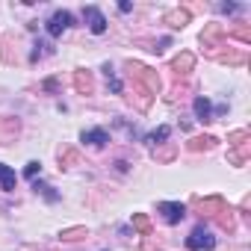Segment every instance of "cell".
<instances>
[{"label": "cell", "mask_w": 251, "mask_h": 251, "mask_svg": "<svg viewBox=\"0 0 251 251\" xmlns=\"http://www.w3.org/2000/svg\"><path fill=\"white\" fill-rule=\"evenodd\" d=\"M74 89L80 92V95H92L95 92V80H92V74L89 71H74Z\"/></svg>", "instance_id": "obj_12"}, {"label": "cell", "mask_w": 251, "mask_h": 251, "mask_svg": "<svg viewBox=\"0 0 251 251\" xmlns=\"http://www.w3.org/2000/svg\"><path fill=\"white\" fill-rule=\"evenodd\" d=\"M216 222H219L225 230H233V227H236V219H233V210H230V207H225V210L216 216Z\"/></svg>", "instance_id": "obj_19"}, {"label": "cell", "mask_w": 251, "mask_h": 251, "mask_svg": "<svg viewBox=\"0 0 251 251\" xmlns=\"http://www.w3.org/2000/svg\"><path fill=\"white\" fill-rule=\"evenodd\" d=\"M157 213H160L169 225H177V222H183V216H186V204H180V201H160V204H157Z\"/></svg>", "instance_id": "obj_4"}, {"label": "cell", "mask_w": 251, "mask_h": 251, "mask_svg": "<svg viewBox=\"0 0 251 251\" xmlns=\"http://www.w3.org/2000/svg\"><path fill=\"white\" fill-rule=\"evenodd\" d=\"M219 9H222V12H227V15H233V12H236V9H239V6H236V3H222V6H219Z\"/></svg>", "instance_id": "obj_27"}, {"label": "cell", "mask_w": 251, "mask_h": 251, "mask_svg": "<svg viewBox=\"0 0 251 251\" xmlns=\"http://www.w3.org/2000/svg\"><path fill=\"white\" fill-rule=\"evenodd\" d=\"M248 151H251V142H248V145H239V148H233V151L227 154V160H230L233 166H242V163L248 160Z\"/></svg>", "instance_id": "obj_17"}, {"label": "cell", "mask_w": 251, "mask_h": 251, "mask_svg": "<svg viewBox=\"0 0 251 251\" xmlns=\"http://www.w3.org/2000/svg\"><path fill=\"white\" fill-rule=\"evenodd\" d=\"M133 230H139L142 236H148L151 233V219L145 213H133Z\"/></svg>", "instance_id": "obj_18"}, {"label": "cell", "mask_w": 251, "mask_h": 251, "mask_svg": "<svg viewBox=\"0 0 251 251\" xmlns=\"http://www.w3.org/2000/svg\"><path fill=\"white\" fill-rule=\"evenodd\" d=\"M21 130V124L18 118H0V145H9Z\"/></svg>", "instance_id": "obj_8"}, {"label": "cell", "mask_w": 251, "mask_h": 251, "mask_svg": "<svg viewBox=\"0 0 251 251\" xmlns=\"http://www.w3.org/2000/svg\"><path fill=\"white\" fill-rule=\"evenodd\" d=\"M216 136H195V139H189V151H210V148H216Z\"/></svg>", "instance_id": "obj_14"}, {"label": "cell", "mask_w": 251, "mask_h": 251, "mask_svg": "<svg viewBox=\"0 0 251 251\" xmlns=\"http://www.w3.org/2000/svg\"><path fill=\"white\" fill-rule=\"evenodd\" d=\"M248 139H251V133H248V130H236V133H230V136H227V145L239 148V145H248Z\"/></svg>", "instance_id": "obj_21"}, {"label": "cell", "mask_w": 251, "mask_h": 251, "mask_svg": "<svg viewBox=\"0 0 251 251\" xmlns=\"http://www.w3.org/2000/svg\"><path fill=\"white\" fill-rule=\"evenodd\" d=\"M186 248H189V251H213V248H216V236H213L204 225H198V227H192V233L186 236Z\"/></svg>", "instance_id": "obj_2"}, {"label": "cell", "mask_w": 251, "mask_h": 251, "mask_svg": "<svg viewBox=\"0 0 251 251\" xmlns=\"http://www.w3.org/2000/svg\"><path fill=\"white\" fill-rule=\"evenodd\" d=\"M225 207H227V204H225V198H219V195L198 201V210H201V216H219Z\"/></svg>", "instance_id": "obj_11"}, {"label": "cell", "mask_w": 251, "mask_h": 251, "mask_svg": "<svg viewBox=\"0 0 251 251\" xmlns=\"http://www.w3.org/2000/svg\"><path fill=\"white\" fill-rule=\"evenodd\" d=\"M103 74H106V83H109V89H112L115 95H121V83L115 80V74H112V68H109V65H103Z\"/></svg>", "instance_id": "obj_24"}, {"label": "cell", "mask_w": 251, "mask_h": 251, "mask_svg": "<svg viewBox=\"0 0 251 251\" xmlns=\"http://www.w3.org/2000/svg\"><path fill=\"white\" fill-rule=\"evenodd\" d=\"M0 186H3L6 192H15V186H18L15 169H9V166H3V163H0Z\"/></svg>", "instance_id": "obj_13"}, {"label": "cell", "mask_w": 251, "mask_h": 251, "mask_svg": "<svg viewBox=\"0 0 251 251\" xmlns=\"http://www.w3.org/2000/svg\"><path fill=\"white\" fill-rule=\"evenodd\" d=\"M42 172V163L39 160H33V163H27V169H24V177L27 180H36V175Z\"/></svg>", "instance_id": "obj_26"}, {"label": "cell", "mask_w": 251, "mask_h": 251, "mask_svg": "<svg viewBox=\"0 0 251 251\" xmlns=\"http://www.w3.org/2000/svg\"><path fill=\"white\" fill-rule=\"evenodd\" d=\"M175 151H177V148H175V145L169 142L166 148H160V151H154V157H157L160 163H169V160H175Z\"/></svg>", "instance_id": "obj_23"}, {"label": "cell", "mask_w": 251, "mask_h": 251, "mask_svg": "<svg viewBox=\"0 0 251 251\" xmlns=\"http://www.w3.org/2000/svg\"><path fill=\"white\" fill-rule=\"evenodd\" d=\"M133 9V3H127V0H121V3H118V12H124V15H127Z\"/></svg>", "instance_id": "obj_28"}, {"label": "cell", "mask_w": 251, "mask_h": 251, "mask_svg": "<svg viewBox=\"0 0 251 251\" xmlns=\"http://www.w3.org/2000/svg\"><path fill=\"white\" fill-rule=\"evenodd\" d=\"M33 189H36V192H42V195H45L50 204H53V201H59V195H56V192H53V186H48V183H39V180H33Z\"/></svg>", "instance_id": "obj_22"}, {"label": "cell", "mask_w": 251, "mask_h": 251, "mask_svg": "<svg viewBox=\"0 0 251 251\" xmlns=\"http://www.w3.org/2000/svg\"><path fill=\"white\" fill-rule=\"evenodd\" d=\"M80 236H86V227H68V230L59 233V239H68V242L71 239H80Z\"/></svg>", "instance_id": "obj_25"}, {"label": "cell", "mask_w": 251, "mask_h": 251, "mask_svg": "<svg viewBox=\"0 0 251 251\" xmlns=\"http://www.w3.org/2000/svg\"><path fill=\"white\" fill-rule=\"evenodd\" d=\"M127 68H130V77H133V83H139L151 98L154 95H160V89H163V83H160V77H157V71L154 68H148V65H139V62H127Z\"/></svg>", "instance_id": "obj_1"}, {"label": "cell", "mask_w": 251, "mask_h": 251, "mask_svg": "<svg viewBox=\"0 0 251 251\" xmlns=\"http://www.w3.org/2000/svg\"><path fill=\"white\" fill-rule=\"evenodd\" d=\"M169 136H172V127H169V124H163V127H157V130L148 136V145H166Z\"/></svg>", "instance_id": "obj_16"}, {"label": "cell", "mask_w": 251, "mask_h": 251, "mask_svg": "<svg viewBox=\"0 0 251 251\" xmlns=\"http://www.w3.org/2000/svg\"><path fill=\"white\" fill-rule=\"evenodd\" d=\"M192 109H195V118H198V121H213V103H210V98L198 95V98L192 100Z\"/></svg>", "instance_id": "obj_10"}, {"label": "cell", "mask_w": 251, "mask_h": 251, "mask_svg": "<svg viewBox=\"0 0 251 251\" xmlns=\"http://www.w3.org/2000/svg\"><path fill=\"white\" fill-rule=\"evenodd\" d=\"M80 139H83L86 145H92V148H103V145H109V133H106L103 127H89V130L80 133Z\"/></svg>", "instance_id": "obj_7"}, {"label": "cell", "mask_w": 251, "mask_h": 251, "mask_svg": "<svg viewBox=\"0 0 251 251\" xmlns=\"http://www.w3.org/2000/svg\"><path fill=\"white\" fill-rule=\"evenodd\" d=\"M225 36H233V39H239L242 45H251V24H239V27H233V30H225Z\"/></svg>", "instance_id": "obj_15"}, {"label": "cell", "mask_w": 251, "mask_h": 251, "mask_svg": "<svg viewBox=\"0 0 251 251\" xmlns=\"http://www.w3.org/2000/svg\"><path fill=\"white\" fill-rule=\"evenodd\" d=\"M83 18H86V24H89V30H92L95 36H100V33H106V18H103V12H100L98 6H86V9H83Z\"/></svg>", "instance_id": "obj_5"}, {"label": "cell", "mask_w": 251, "mask_h": 251, "mask_svg": "<svg viewBox=\"0 0 251 251\" xmlns=\"http://www.w3.org/2000/svg\"><path fill=\"white\" fill-rule=\"evenodd\" d=\"M68 27H74V15H71L68 9H56V12L45 21V30H48V36H50V39L62 36Z\"/></svg>", "instance_id": "obj_3"}, {"label": "cell", "mask_w": 251, "mask_h": 251, "mask_svg": "<svg viewBox=\"0 0 251 251\" xmlns=\"http://www.w3.org/2000/svg\"><path fill=\"white\" fill-rule=\"evenodd\" d=\"M189 9H172V12H166L163 15V24H169V27H175V30H180V27H186L189 24Z\"/></svg>", "instance_id": "obj_9"}, {"label": "cell", "mask_w": 251, "mask_h": 251, "mask_svg": "<svg viewBox=\"0 0 251 251\" xmlns=\"http://www.w3.org/2000/svg\"><path fill=\"white\" fill-rule=\"evenodd\" d=\"M192 68H195V53H189V50H183V53H177V56L172 59V71H175L177 77H186Z\"/></svg>", "instance_id": "obj_6"}, {"label": "cell", "mask_w": 251, "mask_h": 251, "mask_svg": "<svg viewBox=\"0 0 251 251\" xmlns=\"http://www.w3.org/2000/svg\"><path fill=\"white\" fill-rule=\"evenodd\" d=\"M77 160H80V154H77L74 148H62V151H59V163H62V169H71Z\"/></svg>", "instance_id": "obj_20"}]
</instances>
